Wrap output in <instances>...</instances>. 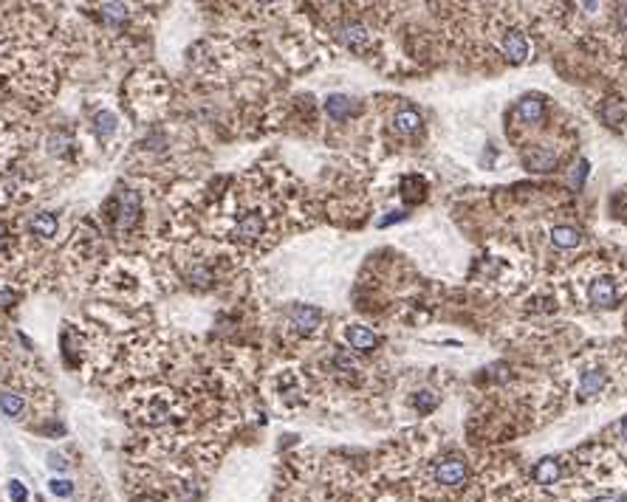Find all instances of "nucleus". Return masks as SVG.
I'll return each instance as SVG.
<instances>
[{"label":"nucleus","instance_id":"obj_8","mask_svg":"<svg viewBox=\"0 0 627 502\" xmlns=\"http://www.w3.org/2000/svg\"><path fill=\"white\" fill-rule=\"evenodd\" d=\"M289 319H291V325L300 333H314L319 328V322H322V313L316 308H311V305H297V308H291Z\"/></svg>","mask_w":627,"mask_h":502},{"label":"nucleus","instance_id":"obj_24","mask_svg":"<svg viewBox=\"0 0 627 502\" xmlns=\"http://www.w3.org/2000/svg\"><path fill=\"white\" fill-rule=\"evenodd\" d=\"M616 432H619V437H622V440L627 443V418L622 421V424H619V427H616Z\"/></svg>","mask_w":627,"mask_h":502},{"label":"nucleus","instance_id":"obj_4","mask_svg":"<svg viewBox=\"0 0 627 502\" xmlns=\"http://www.w3.org/2000/svg\"><path fill=\"white\" fill-rule=\"evenodd\" d=\"M266 217L263 212H257V209H252V212H243V215L237 217L235 229H232V237H235L237 243H257L260 237H266Z\"/></svg>","mask_w":627,"mask_h":502},{"label":"nucleus","instance_id":"obj_12","mask_svg":"<svg viewBox=\"0 0 627 502\" xmlns=\"http://www.w3.org/2000/svg\"><path fill=\"white\" fill-rule=\"evenodd\" d=\"M393 127H395L398 136H413V133H418V130H421V116H418V110L401 108V110L395 113V119H393Z\"/></svg>","mask_w":627,"mask_h":502},{"label":"nucleus","instance_id":"obj_17","mask_svg":"<svg viewBox=\"0 0 627 502\" xmlns=\"http://www.w3.org/2000/svg\"><path fill=\"white\" fill-rule=\"evenodd\" d=\"M0 409L9 418H20L23 415V398L14 395V392H0Z\"/></svg>","mask_w":627,"mask_h":502},{"label":"nucleus","instance_id":"obj_25","mask_svg":"<svg viewBox=\"0 0 627 502\" xmlns=\"http://www.w3.org/2000/svg\"><path fill=\"white\" fill-rule=\"evenodd\" d=\"M139 502H161L158 497H139Z\"/></svg>","mask_w":627,"mask_h":502},{"label":"nucleus","instance_id":"obj_2","mask_svg":"<svg viewBox=\"0 0 627 502\" xmlns=\"http://www.w3.org/2000/svg\"><path fill=\"white\" fill-rule=\"evenodd\" d=\"M622 299V291H619V283L613 277H594L588 283V302L594 308H602V310H611L616 308Z\"/></svg>","mask_w":627,"mask_h":502},{"label":"nucleus","instance_id":"obj_23","mask_svg":"<svg viewBox=\"0 0 627 502\" xmlns=\"http://www.w3.org/2000/svg\"><path fill=\"white\" fill-rule=\"evenodd\" d=\"M6 302H14V293H9V291H0V308H6Z\"/></svg>","mask_w":627,"mask_h":502},{"label":"nucleus","instance_id":"obj_10","mask_svg":"<svg viewBox=\"0 0 627 502\" xmlns=\"http://www.w3.org/2000/svg\"><path fill=\"white\" fill-rule=\"evenodd\" d=\"M336 40H342L351 48H362L370 40V28H365L362 23H345L336 28Z\"/></svg>","mask_w":627,"mask_h":502},{"label":"nucleus","instance_id":"obj_14","mask_svg":"<svg viewBox=\"0 0 627 502\" xmlns=\"http://www.w3.org/2000/svg\"><path fill=\"white\" fill-rule=\"evenodd\" d=\"M28 229H31V234H37V237H54V234H57V229H60V223H57V217H54V215L43 212V215L31 217Z\"/></svg>","mask_w":627,"mask_h":502},{"label":"nucleus","instance_id":"obj_11","mask_svg":"<svg viewBox=\"0 0 627 502\" xmlns=\"http://www.w3.org/2000/svg\"><path fill=\"white\" fill-rule=\"evenodd\" d=\"M549 240L556 249H576L582 243V231L576 226H554L549 231Z\"/></svg>","mask_w":627,"mask_h":502},{"label":"nucleus","instance_id":"obj_9","mask_svg":"<svg viewBox=\"0 0 627 502\" xmlns=\"http://www.w3.org/2000/svg\"><path fill=\"white\" fill-rule=\"evenodd\" d=\"M562 477V460L559 457H543L534 469H532V480L537 486H554Z\"/></svg>","mask_w":627,"mask_h":502},{"label":"nucleus","instance_id":"obj_13","mask_svg":"<svg viewBox=\"0 0 627 502\" xmlns=\"http://www.w3.org/2000/svg\"><path fill=\"white\" fill-rule=\"evenodd\" d=\"M605 384H608V375L602 370H585L582 378H579V395L582 398H594V395H599L605 389Z\"/></svg>","mask_w":627,"mask_h":502},{"label":"nucleus","instance_id":"obj_15","mask_svg":"<svg viewBox=\"0 0 627 502\" xmlns=\"http://www.w3.org/2000/svg\"><path fill=\"white\" fill-rule=\"evenodd\" d=\"M93 133H96L102 142H108V139L116 133V116H113L110 110H99V113H93Z\"/></svg>","mask_w":627,"mask_h":502},{"label":"nucleus","instance_id":"obj_7","mask_svg":"<svg viewBox=\"0 0 627 502\" xmlns=\"http://www.w3.org/2000/svg\"><path fill=\"white\" fill-rule=\"evenodd\" d=\"M142 215V201L136 192H125L119 198V215H116V226L119 229H130L136 220Z\"/></svg>","mask_w":627,"mask_h":502},{"label":"nucleus","instance_id":"obj_26","mask_svg":"<svg viewBox=\"0 0 627 502\" xmlns=\"http://www.w3.org/2000/svg\"><path fill=\"white\" fill-rule=\"evenodd\" d=\"M616 502H627V494H625V497H619V500H616Z\"/></svg>","mask_w":627,"mask_h":502},{"label":"nucleus","instance_id":"obj_6","mask_svg":"<svg viewBox=\"0 0 627 502\" xmlns=\"http://www.w3.org/2000/svg\"><path fill=\"white\" fill-rule=\"evenodd\" d=\"M514 116L523 122V125H540L546 119V102L540 96H526L517 108H514Z\"/></svg>","mask_w":627,"mask_h":502},{"label":"nucleus","instance_id":"obj_22","mask_svg":"<svg viewBox=\"0 0 627 502\" xmlns=\"http://www.w3.org/2000/svg\"><path fill=\"white\" fill-rule=\"evenodd\" d=\"M48 460H51V463H48L51 469H57V471H68V463H66V460H63L60 454H51Z\"/></svg>","mask_w":627,"mask_h":502},{"label":"nucleus","instance_id":"obj_20","mask_svg":"<svg viewBox=\"0 0 627 502\" xmlns=\"http://www.w3.org/2000/svg\"><path fill=\"white\" fill-rule=\"evenodd\" d=\"M48 488H51L57 497H71V491H74V486H71L68 480H51Z\"/></svg>","mask_w":627,"mask_h":502},{"label":"nucleus","instance_id":"obj_3","mask_svg":"<svg viewBox=\"0 0 627 502\" xmlns=\"http://www.w3.org/2000/svg\"><path fill=\"white\" fill-rule=\"evenodd\" d=\"M500 51H503V57L506 60H512V63H526L529 57H532V43H529V37L520 31V28H506V31H500Z\"/></svg>","mask_w":627,"mask_h":502},{"label":"nucleus","instance_id":"obj_1","mask_svg":"<svg viewBox=\"0 0 627 502\" xmlns=\"http://www.w3.org/2000/svg\"><path fill=\"white\" fill-rule=\"evenodd\" d=\"M432 480L444 491H461V488H467L470 466H467L464 457H444L432 466Z\"/></svg>","mask_w":627,"mask_h":502},{"label":"nucleus","instance_id":"obj_16","mask_svg":"<svg viewBox=\"0 0 627 502\" xmlns=\"http://www.w3.org/2000/svg\"><path fill=\"white\" fill-rule=\"evenodd\" d=\"M325 110H328V116H331V119L342 122V119H348V116L353 113V102H351L348 96H328Z\"/></svg>","mask_w":627,"mask_h":502},{"label":"nucleus","instance_id":"obj_5","mask_svg":"<svg viewBox=\"0 0 627 502\" xmlns=\"http://www.w3.org/2000/svg\"><path fill=\"white\" fill-rule=\"evenodd\" d=\"M345 342L359 353H370L379 345V336L365 325H348L345 328Z\"/></svg>","mask_w":627,"mask_h":502},{"label":"nucleus","instance_id":"obj_19","mask_svg":"<svg viewBox=\"0 0 627 502\" xmlns=\"http://www.w3.org/2000/svg\"><path fill=\"white\" fill-rule=\"evenodd\" d=\"M9 494H11L14 502H28V491H26V486H23L20 480H11V483H9Z\"/></svg>","mask_w":627,"mask_h":502},{"label":"nucleus","instance_id":"obj_18","mask_svg":"<svg viewBox=\"0 0 627 502\" xmlns=\"http://www.w3.org/2000/svg\"><path fill=\"white\" fill-rule=\"evenodd\" d=\"M102 17L108 23H125L128 20V6L125 3H105L102 6Z\"/></svg>","mask_w":627,"mask_h":502},{"label":"nucleus","instance_id":"obj_21","mask_svg":"<svg viewBox=\"0 0 627 502\" xmlns=\"http://www.w3.org/2000/svg\"><path fill=\"white\" fill-rule=\"evenodd\" d=\"M585 172H588V164H585V161H579V167H574V172H571V184H574V187H579V184H582V178H585Z\"/></svg>","mask_w":627,"mask_h":502}]
</instances>
